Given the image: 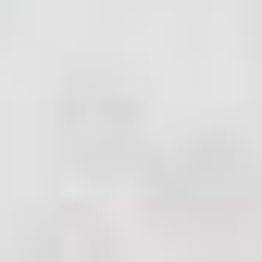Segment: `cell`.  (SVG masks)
Here are the masks:
<instances>
[{
    "instance_id": "2",
    "label": "cell",
    "mask_w": 262,
    "mask_h": 262,
    "mask_svg": "<svg viewBox=\"0 0 262 262\" xmlns=\"http://www.w3.org/2000/svg\"><path fill=\"white\" fill-rule=\"evenodd\" d=\"M50 162H62L75 187H138V162H150V100L88 62V75L50 100Z\"/></svg>"
},
{
    "instance_id": "3",
    "label": "cell",
    "mask_w": 262,
    "mask_h": 262,
    "mask_svg": "<svg viewBox=\"0 0 262 262\" xmlns=\"http://www.w3.org/2000/svg\"><path fill=\"white\" fill-rule=\"evenodd\" d=\"M13 262H113V237L88 225V200H62V212H38V225L13 237Z\"/></svg>"
},
{
    "instance_id": "4",
    "label": "cell",
    "mask_w": 262,
    "mask_h": 262,
    "mask_svg": "<svg viewBox=\"0 0 262 262\" xmlns=\"http://www.w3.org/2000/svg\"><path fill=\"white\" fill-rule=\"evenodd\" d=\"M250 50H262V0H250Z\"/></svg>"
},
{
    "instance_id": "5",
    "label": "cell",
    "mask_w": 262,
    "mask_h": 262,
    "mask_svg": "<svg viewBox=\"0 0 262 262\" xmlns=\"http://www.w3.org/2000/svg\"><path fill=\"white\" fill-rule=\"evenodd\" d=\"M212 262H250V250H212Z\"/></svg>"
},
{
    "instance_id": "1",
    "label": "cell",
    "mask_w": 262,
    "mask_h": 262,
    "mask_svg": "<svg viewBox=\"0 0 262 262\" xmlns=\"http://www.w3.org/2000/svg\"><path fill=\"white\" fill-rule=\"evenodd\" d=\"M138 200H150L162 237H187V250H237L250 225H262V150L237 138V125H200V138H175V150L138 162Z\"/></svg>"
}]
</instances>
